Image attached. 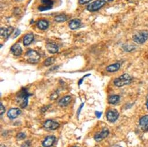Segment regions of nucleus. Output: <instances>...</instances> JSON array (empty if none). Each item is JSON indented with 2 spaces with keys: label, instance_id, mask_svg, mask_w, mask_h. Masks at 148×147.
Returning a JSON list of instances; mask_svg holds the SVG:
<instances>
[{
  "label": "nucleus",
  "instance_id": "obj_1",
  "mask_svg": "<svg viewBox=\"0 0 148 147\" xmlns=\"http://www.w3.org/2000/svg\"><path fill=\"white\" fill-rule=\"evenodd\" d=\"M32 94H30L26 88L23 89L18 93L16 96V102L22 108H24L28 104V99Z\"/></svg>",
  "mask_w": 148,
  "mask_h": 147
},
{
  "label": "nucleus",
  "instance_id": "obj_2",
  "mask_svg": "<svg viewBox=\"0 0 148 147\" xmlns=\"http://www.w3.org/2000/svg\"><path fill=\"white\" fill-rule=\"evenodd\" d=\"M25 58L28 63L36 64L40 59V56L36 51L34 50H29L26 53Z\"/></svg>",
  "mask_w": 148,
  "mask_h": 147
},
{
  "label": "nucleus",
  "instance_id": "obj_3",
  "mask_svg": "<svg viewBox=\"0 0 148 147\" xmlns=\"http://www.w3.org/2000/svg\"><path fill=\"white\" fill-rule=\"evenodd\" d=\"M132 78L128 74H124L114 80V84L118 87H122L130 84L131 82Z\"/></svg>",
  "mask_w": 148,
  "mask_h": 147
},
{
  "label": "nucleus",
  "instance_id": "obj_4",
  "mask_svg": "<svg viewBox=\"0 0 148 147\" xmlns=\"http://www.w3.org/2000/svg\"><path fill=\"white\" fill-rule=\"evenodd\" d=\"M133 41L138 44H142L148 40V30H143L135 34L132 37Z\"/></svg>",
  "mask_w": 148,
  "mask_h": 147
},
{
  "label": "nucleus",
  "instance_id": "obj_5",
  "mask_svg": "<svg viewBox=\"0 0 148 147\" xmlns=\"http://www.w3.org/2000/svg\"><path fill=\"white\" fill-rule=\"evenodd\" d=\"M105 3L103 0H97L89 4L87 8V10L90 12H95L101 9L105 5Z\"/></svg>",
  "mask_w": 148,
  "mask_h": 147
},
{
  "label": "nucleus",
  "instance_id": "obj_6",
  "mask_svg": "<svg viewBox=\"0 0 148 147\" xmlns=\"http://www.w3.org/2000/svg\"><path fill=\"white\" fill-rule=\"evenodd\" d=\"M41 4L38 8L40 11H44L51 9L53 5L52 0H41Z\"/></svg>",
  "mask_w": 148,
  "mask_h": 147
},
{
  "label": "nucleus",
  "instance_id": "obj_7",
  "mask_svg": "<svg viewBox=\"0 0 148 147\" xmlns=\"http://www.w3.org/2000/svg\"><path fill=\"white\" fill-rule=\"evenodd\" d=\"M119 116V113L116 110H109L106 114V117L110 122H114Z\"/></svg>",
  "mask_w": 148,
  "mask_h": 147
},
{
  "label": "nucleus",
  "instance_id": "obj_8",
  "mask_svg": "<svg viewBox=\"0 0 148 147\" xmlns=\"http://www.w3.org/2000/svg\"><path fill=\"white\" fill-rule=\"evenodd\" d=\"M109 134V130L107 128H104L101 133H98L95 136L94 138L95 141H97V142H99L103 140V139H105L106 137H107Z\"/></svg>",
  "mask_w": 148,
  "mask_h": 147
},
{
  "label": "nucleus",
  "instance_id": "obj_9",
  "mask_svg": "<svg viewBox=\"0 0 148 147\" xmlns=\"http://www.w3.org/2000/svg\"><path fill=\"white\" fill-rule=\"evenodd\" d=\"M44 127L48 130H55L59 127V124L52 120H48L44 124Z\"/></svg>",
  "mask_w": 148,
  "mask_h": 147
},
{
  "label": "nucleus",
  "instance_id": "obj_10",
  "mask_svg": "<svg viewBox=\"0 0 148 147\" xmlns=\"http://www.w3.org/2000/svg\"><path fill=\"white\" fill-rule=\"evenodd\" d=\"M56 138L53 136H49L45 138L44 141L43 142V146L44 147H51L52 146L55 142Z\"/></svg>",
  "mask_w": 148,
  "mask_h": 147
},
{
  "label": "nucleus",
  "instance_id": "obj_11",
  "mask_svg": "<svg viewBox=\"0 0 148 147\" xmlns=\"http://www.w3.org/2000/svg\"><path fill=\"white\" fill-rule=\"evenodd\" d=\"M139 125L143 130L148 131V115H145L141 117L139 121Z\"/></svg>",
  "mask_w": 148,
  "mask_h": 147
},
{
  "label": "nucleus",
  "instance_id": "obj_12",
  "mask_svg": "<svg viewBox=\"0 0 148 147\" xmlns=\"http://www.w3.org/2000/svg\"><path fill=\"white\" fill-rule=\"evenodd\" d=\"M14 30V28L10 27L9 28H5V27H1V36L2 37H4L5 38H7L9 37V36L11 35L12 32Z\"/></svg>",
  "mask_w": 148,
  "mask_h": 147
},
{
  "label": "nucleus",
  "instance_id": "obj_13",
  "mask_svg": "<svg viewBox=\"0 0 148 147\" xmlns=\"http://www.w3.org/2000/svg\"><path fill=\"white\" fill-rule=\"evenodd\" d=\"M21 113L20 109L19 108H12L8 112V116L10 119H15Z\"/></svg>",
  "mask_w": 148,
  "mask_h": 147
},
{
  "label": "nucleus",
  "instance_id": "obj_14",
  "mask_svg": "<svg viewBox=\"0 0 148 147\" xmlns=\"http://www.w3.org/2000/svg\"><path fill=\"white\" fill-rule=\"evenodd\" d=\"M11 52L13 53V54L16 56H19L22 53V48L18 44L14 45L11 47Z\"/></svg>",
  "mask_w": 148,
  "mask_h": 147
},
{
  "label": "nucleus",
  "instance_id": "obj_15",
  "mask_svg": "<svg viewBox=\"0 0 148 147\" xmlns=\"http://www.w3.org/2000/svg\"><path fill=\"white\" fill-rule=\"evenodd\" d=\"M34 37L33 34H32V33L27 34L23 38V45L24 46L29 45L34 40Z\"/></svg>",
  "mask_w": 148,
  "mask_h": 147
},
{
  "label": "nucleus",
  "instance_id": "obj_16",
  "mask_svg": "<svg viewBox=\"0 0 148 147\" xmlns=\"http://www.w3.org/2000/svg\"><path fill=\"white\" fill-rule=\"evenodd\" d=\"M69 27L72 30H76L81 26V21L78 19H75L71 20L69 23Z\"/></svg>",
  "mask_w": 148,
  "mask_h": 147
},
{
  "label": "nucleus",
  "instance_id": "obj_17",
  "mask_svg": "<svg viewBox=\"0 0 148 147\" xmlns=\"http://www.w3.org/2000/svg\"><path fill=\"white\" fill-rule=\"evenodd\" d=\"M47 50L50 53H56L58 52V47L56 45L52 44V43H48L46 45Z\"/></svg>",
  "mask_w": 148,
  "mask_h": 147
},
{
  "label": "nucleus",
  "instance_id": "obj_18",
  "mask_svg": "<svg viewBox=\"0 0 148 147\" xmlns=\"http://www.w3.org/2000/svg\"><path fill=\"white\" fill-rule=\"evenodd\" d=\"M120 68V64L119 63H115L109 66L106 67V71L109 72H113L118 71Z\"/></svg>",
  "mask_w": 148,
  "mask_h": 147
},
{
  "label": "nucleus",
  "instance_id": "obj_19",
  "mask_svg": "<svg viewBox=\"0 0 148 147\" xmlns=\"http://www.w3.org/2000/svg\"><path fill=\"white\" fill-rule=\"evenodd\" d=\"M37 25L39 29H40V30H44L48 27L49 23L45 20H41L37 22Z\"/></svg>",
  "mask_w": 148,
  "mask_h": 147
},
{
  "label": "nucleus",
  "instance_id": "obj_20",
  "mask_svg": "<svg viewBox=\"0 0 148 147\" xmlns=\"http://www.w3.org/2000/svg\"><path fill=\"white\" fill-rule=\"evenodd\" d=\"M71 100V97L69 96H66L63 97L59 102V104L61 107H66L67 106Z\"/></svg>",
  "mask_w": 148,
  "mask_h": 147
},
{
  "label": "nucleus",
  "instance_id": "obj_21",
  "mask_svg": "<svg viewBox=\"0 0 148 147\" xmlns=\"http://www.w3.org/2000/svg\"><path fill=\"white\" fill-rule=\"evenodd\" d=\"M119 99H120V97L118 95H112L109 97L108 101L110 104H114L118 101Z\"/></svg>",
  "mask_w": 148,
  "mask_h": 147
},
{
  "label": "nucleus",
  "instance_id": "obj_22",
  "mask_svg": "<svg viewBox=\"0 0 148 147\" xmlns=\"http://www.w3.org/2000/svg\"><path fill=\"white\" fill-rule=\"evenodd\" d=\"M67 20V17L65 15H59L55 17V21L56 22H64Z\"/></svg>",
  "mask_w": 148,
  "mask_h": 147
},
{
  "label": "nucleus",
  "instance_id": "obj_23",
  "mask_svg": "<svg viewBox=\"0 0 148 147\" xmlns=\"http://www.w3.org/2000/svg\"><path fill=\"white\" fill-rule=\"evenodd\" d=\"M54 61H55V58L54 57H49L45 61L44 65L47 67L49 66L50 65H51L54 62Z\"/></svg>",
  "mask_w": 148,
  "mask_h": 147
},
{
  "label": "nucleus",
  "instance_id": "obj_24",
  "mask_svg": "<svg viewBox=\"0 0 148 147\" xmlns=\"http://www.w3.org/2000/svg\"><path fill=\"white\" fill-rule=\"evenodd\" d=\"M16 138L18 140H23L24 138H26V134L23 133H20L19 134H18L17 136H16Z\"/></svg>",
  "mask_w": 148,
  "mask_h": 147
},
{
  "label": "nucleus",
  "instance_id": "obj_25",
  "mask_svg": "<svg viewBox=\"0 0 148 147\" xmlns=\"http://www.w3.org/2000/svg\"><path fill=\"white\" fill-rule=\"evenodd\" d=\"M5 112V108L4 107V106L3 105V104L1 103L0 104V114H1V116H2Z\"/></svg>",
  "mask_w": 148,
  "mask_h": 147
},
{
  "label": "nucleus",
  "instance_id": "obj_26",
  "mask_svg": "<svg viewBox=\"0 0 148 147\" xmlns=\"http://www.w3.org/2000/svg\"><path fill=\"white\" fill-rule=\"evenodd\" d=\"M30 141H26L22 145L21 147H30Z\"/></svg>",
  "mask_w": 148,
  "mask_h": 147
},
{
  "label": "nucleus",
  "instance_id": "obj_27",
  "mask_svg": "<svg viewBox=\"0 0 148 147\" xmlns=\"http://www.w3.org/2000/svg\"><path fill=\"white\" fill-rule=\"evenodd\" d=\"M90 1H91V0H78V2H79V3L80 4H87Z\"/></svg>",
  "mask_w": 148,
  "mask_h": 147
},
{
  "label": "nucleus",
  "instance_id": "obj_28",
  "mask_svg": "<svg viewBox=\"0 0 148 147\" xmlns=\"http://www.w3.org/2000/svg\"><path fill=\"white\" fill-rule=\"evenodd\" d=\"M58 97V94L56 93V92L53 93L51 96V100H56Z\"/></svg>",
  "mask_w": 148,
  "mask_h": 147
},
{
  "label": "nucleus",
  "instance_id": "obj_29",
  "mask_svg": "<svg viewBox=\"0 0 148 147\" xmlns=\"http://www.w3.org/2000/svg\"><path fill=\"white\" fill-rule=\"evenodd\" d=\"M20 33V31L19 30V29H16V30L14 32V38H16V37H18Z\"/></svg>",
  "mask_w": 148,
  "mask_h": 147
},
{
  "label": "nucleus",
  "instance_id": "obj_30",
  "mask_svg": "<svg viewBox=\"0 0 148 147\" xmlns=\"http://www.w3.org/2000/svg\"><path fill=\"white\" fill-rule=\"evenodd\" d=\"M102 113L101 112H99V111H96L95 112V115H96V116H97L98 118H100V117L102 116Z\"/></svg>",
  "mask_w": 148,
  "mask_h": 147
},
{
  "label": "nucleus",
  "instance_id": "obj_31",
  "mask_svg": "<svg viewBox=\"0 0 148 147\" xmlns=\"http://www.w3.org/2000/svg\"><path fill=\"white\" fill-rule=\"evenodd\" d=\"M84 105V103L81 104V105L80 106V107L78 108V112H77V115H78V116L80 115V112H81V109L82 108V107H83Z\"/></svg>",
  "mask_w": 148,
  "mask_h": 147
},
{
  "label": "nucleus",
  "instance_id": "obj_32",
  "mask_svg": "<svg viewBox=\"0 0 148 147\" xmlns=\"http://www.w3.org/2000/svg\"><path fill=\"white\" fill-rule=\"evenodd\" d=\"M103 1L105 3H110L112 2L113 0H103Z\"/></svg>",
  "mask_w": 148,
  "mask_h": 147
},
{
  "label": "nucleus",
  "instance_id": "obj_33",
  "mask_svg": "<svg viewBox=\"0 0 148 147\" xmlns=\"http://www.w3.org/2000/svg\"><path fill=\"white\" fill-rule=\"evenodd\" d=\"M146 107H147V109H148V100H147V103H146Z\"/></svg>",
  "mask_w": 148,
  "mask_h": 147
},
{
  "label": "nucleus",
  "instance_id": "obj_34",
  "mask_svg": "<svg viewBox=\"0 0 148 147\" xmlns=\"http://www.w3.org/2000/svg\"><path fill=\"white\" fill-rule=\"evenodd\" d=\"M1 147H5V146L4 145H1Z\"/></svg>",
  "mask_w": 148,
  "mask_h": 147
},
{
  "label": "nucleus",
  "instance_id": "obj_35",
  "mask_svg": "<svg viewBox=\"0 0 148 147\" xmlns=\"http://www.w3.org/2000/svg\"><path fill=\"white\" fill-rule=\"evenodd\" d=\"M74 147H78V146H74Z\"/></svg>",
  "mask_w": 148,
  "mask_h": 147
}]
</instances>
